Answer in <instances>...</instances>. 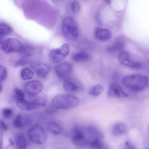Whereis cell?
<instances>
[{"instance_id":"6da1fadb","label":"cell","mask_w":149,"mask_h":149,"mask_svg":"<svg viewBox=\"0 0 149 149\" xmlns=\"http://www.w3.org/2000/svg\"><path fill=\"white\" fill-rule=\"evenodd\" d=\"M122 82L123 85L129 90L134 92H139L146 88L148 80L146 75L134 74L125 76L123 78Z\"/></svg>"},{"instance_id":"7a4b0ae2","label":"cell","mask_w":149,"mask_h":149,"mask_svg":"<svg viewBox=\"0 0 149 149\" xmlns=\"http://www.w3.org/2000/svg\"><path fill=\"white\" fill-rule=\"evenodd\" d=\"M79 102V98L70 94H61L57 95L52 100V104L57 109H71L77 107Z\"/></svg>"},{"instance_id":"3957f363","label":"cell","mask_w":149,"mask_h":149,"mask_svg":"<svg viewBox=\"0 0 149 149\" xmlns=\"http://www.w3.org/2000/svg\"><path fill=\"white\" fill-rule=\"evenodd\" d=\"M61 30L63 36L70 40L77 39L79 36L78 29L73 18L70 16L65 17L61 24Z\"/></svg>"},{"instance_id":"277c9868","label":"cell","mask_w":149,"mask_h":149,"mask_svg":"<svg viewBox=\"0 0 149 149\" xmlns=\"http://www.w3.org/2000/svg\"><path fill=\"white\" fill-rule=\"evenodd\" d=\"M28 135L30 141L38 145L43 144L46 142L47 136L43 128L38 124L33 125L29 129Z\"/></svg>"},{"instance_id":"5b68a950","label":"cell","mask_w":149,"mask_h":149,"mask_svg":"<svg viewBox=\"0 0 149 149\" xmlns=\"http://www.w3.org/2000/svg\"><path fill=\"white\" fill-rule=\"evenodd\" d=\"M63 88L66 92L72 95L82 93L84 90L83 83L78 79L72 78L65 80Z\"/></svg>"},{"instance_id":"8992f818","label":"cell","mask_w":149,"mask_h":149,"mask_svg":"<svg viewBox=\"0 0 149 149\" xmlns=\"http://www.w3.org/2000/svg\"><path fill=\"white\" fill-rule=\"evenodd\" d=\"M23 44L17 39L9 38L4 41L1 49L6 53H20Z\"/></svg>"},{"instance_id":"52a82bcc","label":"cell","mask_w":149,"mask_h":149,"mask_svg":"<svg viewBox=\"0 0 149 149\" xmlns=\"http://www.w3.org/2000/svg\"><path fill=\"white\" fill-rule=\"evenodd\" d=\"M55 70L58 77L61 79L65 80L70 75L72 70V66L70 62L65 61L57 65Z\"/></svg>"},{"instance_id":"ba28073f","label":"cell","mask_w":149,"mask_h":149,"mask_svg":"<svg viewBox=\"0 0 149 149\" xmlns=\"http://www.w3.org/2000/svg\"><path fill=\"white\" fill-rule=\"evenodd\" d=\"M72 139L73 144L77 147H84L88 146L89 142L84 132L78 128L74 129Z\"/></svg>"},{"instance_id":"9c48e42d","label":"cell","mask_w":149,"mask_h":149,"mask_svg":"<svg viewBox=\"0 0 149 149\" xmlns=\"http://www.w3.org/2000/svg\"><path fill=\"white\" fill-rule=\"evenodd\" d=\"M31 67L37 76L42 78L45 77L50 70V67L48 64L38 61L33 62Z\"/></svg>"},{"instance_id":"30bf717a","label":"cell","mask_w":149,"mask_h":149,"mask_svg":"<svg viewBox=\"0 0 149 149\" xmlns=\"http://www.w3.org/2000/svg\"><path fill=\"white\" fill-rule=\"evenodd\" d=\"M24 90L28 95L39 94L43 88L42 83L39 80H33L26 83L24 86Z\"/></svg>"},{"instance_id":"8fae6325","label":"cell","mask_w":149,"mask_h":149,"mask_svg":"<svg viewBox=\"0 0 149 149\" xmlns=\"http://www.w3.org/2000/svg\"><path fill=\"white\" fill-rule=\"evenodd\" d=\"M118 58L121 64L127 67L137 69H139L142 67L141 63L131 60L129 54L127 52L123 51L120 53Z\"/></svg>"},{"instance_id":"7c38bea8","label":"cell","mask_w":149,"mask_h":149,"mask_svg":"<svg viewBox=\"0 0 149 149\" xmlns=\"http://www.w3.org/2000/svg\"><path fill=\"white\" fill-rule=\"evenodd\" d=\"M17 105L20 109L24 111H32L39 108L40 106L33 101L23 98L17 99Z\"/></svg>"},{"instance_id":"4fadbf2b","label":"cell","mask_w":149,"mask_h":149,"mask_svg":"<svg viewBox=\"0 0 149 149\" xmlns=\"http://www.w3.org/2000/svg\"><path fill=\"white\" fill-rule=\"evenodd\" d=\"M109 97L116 98H123L127 97L128 95L118 84L113 83L109 86L108 91Z\"/></svg>"},{"instance_id":"5bb4252c","label":"cell","mask_w":149,"mask_h":149,"mask_svg":"<svg viewBox=\"0 0 149 149\" xmlns=\"http://www.w3.org/2000/svg\"><path fill=\"white\" fill-rule=\"evenodd\" d=\"M49 58L53 63H58L62 61L65 58L59 48H54L49 52Z\"/></svg>"},{"instance_id":"9a60e30c","label":"cell","mask_w":149,"mask_h":149,"mask_svg":"<svg viewBox=\"0 0 149 149\" xmlns=\"http://www.w3.org/2000/svg\"><path fill=\"white\" fill-rule=\"evenodd\" d=\"M94 34L97 39L105 41L110 39L112 36L110 31L105 28H97L95 30Z\"/></svg>"},{"instance_id":"2e32d148","label":"cell","mask_w":149,"mask_h":149,"mask_svg":"<svg viewBox=\"0 0 149 149\" xmlns=\"http://www.w3.org/2000/svg\"><path fill=\"white\" fill-rule=\"evenodd\" d=\"M28 95L29 99L34 102L40 107L44 106L47 103V97L43 95L38 94Z\"/></svg>"},{"instance_id":"e0dca14e","label":"cell","mask_w":149,"mask_h":149,"mask_svg":"<svg viewBox=\"0 0 149 149\" xmlns=\"http://www.w3.org/2000/svg\"><path fill=\"white\" fill-rule=\"evenodd\" d=\"M127 130L125 125L123 123H118L115 124L112 129L113 134L115 136H117L125 133Z\"/></svg>"},{"instance_id":"ac0fdd59","label":"cell","mask_w":149,"mask_h":149,"mask_svg":"<svg viewBox=\"0 0 149 149\" xmlns=\"http://www.w3.org/2000/svg\"><path fill=\"white\" fill-rule=\"evenodd\" d=\"M124 47V41L122 40H118L109 46L107 48V50L108 52H119L123 50Z\"/></svg>"},{"instance_id":"d6986e66","label":"cell","mask_w":149,"mask_h":149,"mask_svg":"<svg viewBox=\"0 0 149 149\" xmlns=\"http://www.w3.org/2000/svg\"><path fill=\"white\" fill-rule=\"evenodd\" d=\"M46 128L49 132L54 135L59 134L61 131V126L58 123L54 121L48 123L46 125Z\"/></svg>"},{"instance_id":"ffe728a7","label":"cell","mask_w":149,"mask_h":149,"mask_svg":"<svg viewBox=\"0 0 149 149\" xmlns=\"http://www.w3.org/2000/svg\"><path fill=\"white\" fill-rule=\"evenodd\" d=\"M14 140L16 146L20 149L25 148L27 146L26 139L22 133L16 134L14 136Z\"/></svg>"},{"instance_id":"44dd1931","label":"cell","mask_w":149,"mask_h":149,"mask_svg":"<svg viewBox=\"0 0 149 149\" xmlns=\"http://www.w3.org/2000/svg\"><path fill=\"white\" fill-rule=\"evenodd\" d=\"M90 55L85 51H80L75 53L72 56L73 59L77 62L87 61L91 58Z\"/></svg>"},{"instance_id":"7402d4cb","label":"cell","mask_w":149,"mask_h":149,"mask_svg":"<svg viewBox=\"0 0 149 149\" xmlns=\"http://www.w3.org/2000/svg\"><path fill=\"white\" fill-rule=\"evenodd\" d=\"M104 90V87L102 85L97 84L93 86L90 89L89 93L92 96H97L102 93Z\"/></svg>"},{"instance_id":"603a6c76","label":"cell","mask_w":149,"mask_h":149,"mask_svg":"<svg viewBox=\"0 0 149 149\" xmlns=\"http://www.w3.org/2000/svg\"><path fill=\"white\" fill-rule=\"evenodd\" d=\"M88 146L91 148L101 149L103 147V144L100 138H95L88 142Z\"/></svg>"},{"instance_id":"cb8c5ba5","label":"cell","mask_w":149,"mask_h":149,"mask_svg":"<svg viewBox=\"0 0 149 149\" xmlns=\"http://www.w3.org/2000/svg\"><path fill=\"white\" fill-rule=\"evenodd\" d=\"M35 52V49L33 47L23 44L20 53L25 56H30L34 54Z\"/></svg>"},{"instance_id":"d4e9b609","label":"cell","mask_w":149,"mask_h":149,"mask_svg":"<svg viewBox=\"0 0 149 149\" xmlns=\"http://www.w3.org/2000/svg\"><path fill=\"white\" fill-rule=\"evenodd\" d=\"M21 75L23 79L27 80L32 78L34 74L32 71L29 68H24L21 70Z\"/></svg>"},{"instance_id":"484cf974","label":"cell","mask_w":149,"mask_h":149,"mask_svg":"<svg viewBox=\"0 0 149 149\" xmlns=\"http://www.w3.org/2000/svg\"><path fill=\"white\" fill-rule=\"evenodd\" d=\"M12 28L8 24L3 23H0V35L4 36L8 35L12 31Z\"/></svg>"},{"instance_id":"4316f807","label":"cell","mask_w":149,"mask_h":149,"mask_svg":"<svg viewBox=\"0 0 149 149\" xmlns=\"http://www.w3.org/2000/svg\"><path fill=\"white\" fill-rule=\"evenodd\" d=\"M13 124L14 126L17 128H22L23 126L22 118L21 115L18 114L14 118Z\"/></svg>"},{"instance_id":"83f0119b","label":"cell","mask_w":149,"mask_h":149,"mask_svg":"<svg viewBox=\"0 0 149 149\" xmlns=\"http://www.w3.org/2000/svg\"><path fill=\"white\" fill-rule=\"evenodd\" d=\"M71 8L72 13L73 14H76L80 10V4L76 0L73 1L71 3Z\"/></svg>"},{"instance_id":"f1b7e54d","label":"cell","mask_w":149,"mask_h":149,"mask_svg":"<svg viewBox=\"0 0 149 149\" xmlns=\"http://www.w3.org/2000/svg\"><path fill=\"white\" fill-rule=\"evenodd\" d=\"M7 75V72L6 68L4 66L0 65V83L6 79Z\"/></svg>"},{"instance_id":"f546056e","label":"cell","mask_w":149,"mask_h":149,"mask_svg":"<svg viewBox=\"0 0 149 149\" xmlns=\"http://www.w3.org/2000/svg\"><path fill=\"white\" fill-rule=\"evenodd\" d=\"M62 53L66 57L68 55L70 51V47L69 45L67 43L63 44L59 48Z\"/></svg>"},{"instance_id":"4dcf8cb0","label":"cell","mask_w":149,"mask_h":149,"mask_svg":"<svg viewBox=\"0 0 149 149\" xmlns=\"http://www.w3.org/2000/svg\"><path fill=\"white\" fill-rule=\"evenodd\" d=\"M13 114L12 110L8 108H5L3 109L2 114L5 118H9L11 117Z\"/></svg>"},{"instance_id":"1f68e13d","label":"cell","mask_w":149,"mask_h":149,"mask_svg":"<svg viewBox=\"0 0 149 149\" xmlns=\"http://www.w3.org/2000/svg\"><path fill=\"white\" fill-rule=\"evenodd\" d=\"M27 60L25 58H21L18 59L15 63L14 66L17 68L25 65L27 62Z\"/></svg>"},{"instance_id":"d6a6232c","label":"cell","mask_w":149,"mask_h":149,"mask_svg":"<svg viewBox=\"0 0 149 149\" xmlns=\"http://www.w3.org/2000/svg\"><path fill=\"white\" fill-rule=\"evenodd\" d=\"M14 92L15 95L17 97V99L24 98V94L21 90L18 88H16L14 90Z\"/></svg>"},{"instance_id":"836d02e7","label":"cell","mask_w":149,"mask_h":149,"mask_svg":"<svg viewBox=\"0 0 149 149\" xmlns=\"http://www.w3.org/2000/svg\"><path fill=\"white\" fill-rule=\"evenodd\" d=\"M57 108L53 104L49 105L45 109L46 112L48 113H52L56 111Z\"/></svg>"},{"instance_id":"e575fe53","label":"cell","mask_w":149,"mask_h":149,"mask_svg":"<svg viewBox=\"0 0 149 149\" xmlns=\"http://www.w3.org/2000/svg\"><path fill=\"white\" fill-rule=\"evenodd\" d=\"M0 127L3 131L7 130L8 127L6 123L3 120H0Z\"/></svg>"},{"instance_id":"d590c367","label":"cell","mask_w":149,"mask_h":149,"mask_svg":"<svg viewBox=\"0 0 149 149\" xmlns=\"http://www.w3.org/2000/svg\"><path fill=\"white\" fill-rule=\"evenodd\" d=\"M3 134V130L0 127V149L2 148Z\"/></svg>"},{"instance_id":"8d00e7d4","label":"cell","mask_w":149,"mask_h":149,"mask_svg":"<svg viewBox=\"0 0 149 149\" xmlns=\"http://www.w3.org/2000/svg\"><path fill=\"white\" fill-rule=\"evenodd\" d=\"M125 144L126 146H127L128 147H130V148H134L129 143V142H125Z\"/></svg>"},{"instance_id":"74e56055","label":"cell","mask_w":149,"mask_h":149,"mask_svg":"<svg viewBox=\"0 0 149 149\" xmlns=\"http://www.w3.org/2000/svg\"><path fill=\"white\" fill-rule=\"evenodd\" d=\"M3 42V38L0 35V45L2 44Z\"/></svg>"},{"instance_id":"f35d334b","label":"cell","mask_w":149,"mask_h":149,"mask_svg":"<svg viewBox=\"0 0 149 149\" xmlns=\"http://www.w3.org/2000/svg\"><path fill=\"white\" fill-rule=\"evenodd\" d=\"M107 3L110 5L111 3V0H104Z\"/></svg>"},{"instance_id":"ab89813d","label":"cell","mask_w":149,"mask_h":149,"mask_svg":"<svg viewBox=\"0 0 149 149\" xmlns=\"http://www.w3.org/2000/svg\"><path fill=\"white\" fill-rule=\"evenodd\" d=\"M2 86L0 84V92L2 89Z\"/></svg>"},{"instance_id":"60d3db41","label":"cell","mask_w":149,"mask_h":149,"mask_svg":"<svg viewBox=\"0 0 149 149\" xmlns=\"http://www.w3.org/2000/svg\"><path fill=\"white\" fill-rule=\"evenodd\" d=\"M54 0L56 1H59L60 0Z\"/></svg>"}]
</instances>
